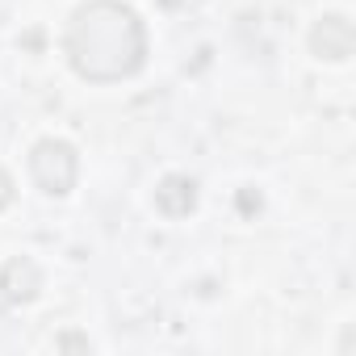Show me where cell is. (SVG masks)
Instances as JSON below:
<instances>
[{
    "label": "cell",
    "mask_w": 356,
    "mask_h": 356,
    "mask_svg": "<svg viewBox=\"0 0 356 356\" xmlns=\"http://www.w3.org/2000/svg\"><path fill=\"white\" fill-rule=\"evenodd\" d=\"M63 51L76 76L92 84H113L147 63V30L122 0H88L72 13Z\"/></svg>",
    "instance_id": "6da1fadb"
},
{
    "label": "cell",
    "mask_w": 356,
    "mask_h": 356,
    "mask_svg": "<svg viewBox=\"0 0 356 356\" xmlns=\"http://www.w3.org/2000/svg\"><path fill=\"white\" fill-rule=\"evenodd\" d=\"M30 176L47 197H67L80 176V155L67 138H42L30 151Z\"/></svg>",
    "instance_id": "7a4b0ae2"
},
{
    "label": "cell",
    "mask_w": 356,
    "mask_h": 356,
    "mask_svg": "<svg viewBox=\"0 0 356 356\" xmlns=\"http://www.w3.org/2000/svg\"><path fill=\"white\" fill-rule=\"evenodd\" d=\"M310 47H314L318 59L343 63V59L352 55V26H348V17H339V13L323 17V22L314 26V34H310Z\"/></svg>",
    "instance_id": "3957f363"
},
{
    "label": "cell",
    "mask_w": 356,
    "mask_h": 356,
    "mask_svg": "<svg viewBox=\"0 0 356 356\" xmlns=\"http://www.w3.org/2000/svg\"><path fill=\"white\" fill-rule=\"evenodd\" d=\"M38 289H42V273H38V264L26 260V256L9 260L5 273H0V293H5L9 302H34Z\"/></svg>",
    "instance_id": "277c9868"
},
{
    "label": "cell",
    "mask_w": 356,
    "mask_h": 356,
    "mask_svg": "<svg viewBox=\"0 0 356 356\" xmlns=\"http://www.w3.org/2000/svg\"><path fill=\"white\" fill-rule=\"evenodd\" d=\"M155 206L168 218H185L197 206V185L189 181V176H163L159 189H155Z\"/></svg>",
    "instance_id": "5b68a950"
},
{
    "label": "cell",
    "mask_w": 356,
    "mask_h": 356,
    "mask_svg": "<svg viewBox=\"0 0 356 356\" xmlns=\"http://www.w3.org/2000/svg\"><path fill=\"white\" fill-rule=\"evenodd\" d=\"M13 202V176L5 172V168H0V210H5Z\"/></svg>",
    "instance_id": "8992f818"
}]
</instances>
